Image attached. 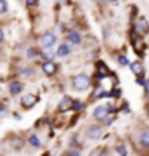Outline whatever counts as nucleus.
Listing matches in <instances>:
<instances>
[{
	"label": "nucleus",
	"mask_w": 149,
	"mask_h": 156,
	"mask_svg": "<svg viewBox=\"0 0 149 156\" xmlns=\"http://www.w3.org/2000/svg\"><path fill=\"white\" fill-rule=\"evenodd\" d=\"M101 156H109V153H108V151H102V153H101Z\"/></svg>",
	"instance_id": "obj_26"
},
{
	"label": "nucleus",
	"mask_w": 149,
	"mask_h": 156,
	"mask_svg": "<svg viewBox=\"0 0 149 156\" xmlns=\"http://www.w3.org/2000/svg\"><path fill=\"white\" fill-rule=\"evenodd\" d=\"M73 109H82V104L80 102H73Z\"/></svg>",
	"instance_id": "obj_23"
},
{
	"label": "nucleus",
	"mask_w": 149,
	"mask_h": 156,
	"mask_svg": "<svg viewBox=\"0 0 149 156\" xmlns=\"http://www.w3.org/2000/svg\"><path fill=\"white\" fill-rule=\"evenodd\" d=\"M35 101H37V99H35L33 95H24V97H23V101H21V106L28 109V108H31L35 104Z\"/></svg>",
	"instance_id": "obj_9"
},
{
	"label": "nucleus",
	"mask_w": 149,
	"mask_h": 156,
	"mask_svg": "<svg viewBox=\"0 0 149 156\" xmlns=\"http://www.w3.org/2000/svg\"><path fill=\"white\" fill-rule=\"evenodd\" d=\"M21 71H23V75H31V69L30 68H21Z\"/></svg>",
	"instance_id": "obj_21"
},
{
	"label": "nucleus",
	"mask_w": 149,
	"mask_h": 156,
	"mask_svg": "<svg viewBox=\"0 0 149 156\" xmlns=\"http://www.w3.org/2000/svg\"><path fill=\"white\" fill-rule=\"evenodd\" d=\"M68 40L71 44H80V35H78V31H71V33L68 35Z\"/></svg>",
	"instance_id": "obj_13"
},
{
	"label": "nucleus",
	"mask_w": 149,
	"mask_h": 156,
	"mask_svg": "<svg viewBox=\"0 0 149 156\" xmlns=\"http://www.w3.org/2000/svg\"><path fill=\"white\" fill-rule=\"evenodd\" d=\"M108 73H109V71H108V68H106L102 62H99V78H101V76H102V78L108 76Z\"/></svg>",
	"instance_id": "obj_14"
},
{
	"label": "nucleus",
	"mask_w": 149,
	"mask_h": 156,
	"mask_svg": "<svg viewBox=\"0 0 149 156\" xmlns=\"http://www.w3.org/2000/svg\"><path fill=\"white\" fill-rule=\"evenodd\" d=\"M4 40V31H2V28H0V42Z\"/></svg>",
	"instance_id": "obj_25"
},
{
	"label": "nucleus",
	"mask_w": 149,
	"mask_h": 156,
	"mask_svg": "<svg viewBox=\"0 0 149 156\" xmlns=\"http://www.w3.org/2000/svg\"><path fill=\"white\" fill-rule=\"evenodd\" d=\"M111 2H116V0H111Z\"/></svg>",
	"instance_id": "obj_28"
},
{
	"label": "nucleus",
	"mask_w": 149,
	"mask_h": 156,
	"mask_svg": "<svg viewBox=\"0 0 149 156\" xmlns=\"http://www.w3.org/2000/svg\"><path fill=\"white\" fill-rule=\"evenodd\" d=\"M118 62H120L122 66H127V64H128V61H127V57H125V56H118Z\"/></svg>",
	"instance_id": "obj_17"
},
{
	"label": "nucleus",
	"mask_w": 149,
	"mask_h": 156,
	"mask_svg": "<svg viewBox=\"0 0 149 156\" xmlns=\"http://www.w3.org/2000/svg\"><path fill=\"white\" fill-rule=\"evenodd\" d=\"M130 69H132V71L135 73V75H137V76H140V75L144 73V66H142V64H140L139 61L132 62V64H130Z\"/></svg>",
	"instance_id": "obj_10"
},
{
	"label": "nucleus",
	"mask_w": 149,
	"mask_h": 156,
	"mask_svg": "<svg viewBox=\"0 0 149 156\" xmlns=\"http://www.w3.org/2000/svg\"><path fill=\"white\" fill-rule=\"evenodd\" d=\"M42 69H44V73H47V75H54V73L57 71V66H55L52 61H45Z\"/></svg>",
	"instance_id": "obj_6"
},
{
	"label": "nucleus",
	"mask_w": 149,
	"mask_h": 156,
	"mask_svg": "<svg viewBox=\"0 0 149 156\" xmlns=\"http://www.w3.org/2000/svg\"><path fill=\"white\" fill-rule=\"evenodd\" d=\"M140 142H142V146L149 147V130H144L142 134H140Z\"/></svg>",
	"instance_id": "obj_12"
},
{
	"label": "nucleus",
	"mask_w": 149,
	"mask_h": 156,
	"mask_svg": "<svg viewBox=\"0 0 149 156\" xmlns=\"http://www.w3.org/2000/svg\"><path fill=\"white\" fill-rule=\"evenodd\" d=\"M61 113H66L69 111V109H73V99H69V97H64V99L59 102V108H57Z\"/></svg>",
	"instance_id": "obj_4"
},
{
	"label": "nucleus",
	"mask_w": 149,
	"mask_h": 156,
	"mask_svg": "<svg viewBox=\"0 0 149 156\" xmlns=\"http://www.w3.org/2000/svg\"><path fill=\"white\" fill-rule=\"evenodd\" d=\"M71 52V47L68 44H62V45H59V49H57V56H68Z\"/></svg>",
	"instance_id": "obj_11"
},
{
	"label": "nucleus",
	"mask_w": 149,
	"mask_h": 156,
	"mask_svg": "<svg viewBox=\"0 0 149 156\" xmlns=\"http://www.w3.org/2000/svg\"><path fill=\"white\" fill-rule=\"evenodd\" d=\"M21 90H23V83H21V82H11V83H9V92H11L12 95L19 94Z\"/></svg>",
	"instance_id": "obj_8"
},
{
	"label": "nucleus",
	"mask_w": 149,
	"mask_h": 156,
	"mask_svg": "<svg viewBox=\"0 0 149 156\" xmlns=\"http://www.w3.org/2000/svg\"><path fill=\"white\" fill-rule=\"evenodd\" d=\"M68 156H80V151H78V149H71L69 153H68Z\"/></svg>",
	"instance_id": "obj_19"
},
{
	"label": "nucleus",
	"mask_w": 149,
	"mask_h": 156,
	"mask_svg": "<svg viewBox=\"0 0 149 156\" xmlns=\"http://www.w3.org/2000/svg\"><path fill=\"white\" fill-rule=\"evenodd\" d=\"M116 151H118V154H120V156H127V147H125L123 144L118 146V147H116Z\"/></svg>",
	"instance_id": "obj_16"
},
{
	"label": "nucleus",
	"mask_w": 149,
	"mask_h": 156,
	"mask_svg": "<svg viewBox=\"0 0 149 156\" xmlns=\"http://www.w3.org/2000/svg\"><path fill=\"white\" fill-rule=\"evenodd\" d=\"M144 85H146V94L149 95V80H146V83H144Z\"/></svg>",
	"instance_id": "obj_24"
},
{
	"label": "nucleus",
	"mask_w": 149,
	"mask_h": 156,
	"mask_svg": "<svg viewBox=\"0 0 149 156\" xmlns=\"http://www.w3.org/2000/svg\"><path fill=\"white\" fill-rule=\"evenodd\" d=\"M54 44H55V35L54 33L47 31V33H44L42 37H40V45H42L44 49H50Z\"/></svg>",
	"instance_id": "obj_2"
},
{
	"label": "nucleus",
	"mask_w": 149,
	"mask_h": 156,
	"mask_svg": "<svg viewBox=\"0 0 149 156\" xmlns=\"http://www.w3.org/2000/svg\"><path fill=\"white\" fill-rule=\"evenodd\" d=\"M149 30V24H147V21H146V17H139V21H137V24H135V31L137 33H146Z\"/></svg>",
	"instance_id": "obj_5"
},
{
	"label": "nucleus",
	"mask_w": 149,
	"mask_h": 156,
	"mask_svg": "<svg viewBox=\"0 0 149 156\" xmlns=\"http://www.w3.org/2000/svg\"><path fill=\"white\" fill-rule=\"evenodd\" d=\"M26 4H28V5H37V4H38V0H26Z\"/></svg>",
	"instance_id": "obj_22"
},
{
	"label": "nucleus",
	"mask_w": 149,
	"mask_h": 156,
	"mask_svg": "<svg viewBox=\"0 0 149 156\" xmlns=\"http://www.w3.org/2000/svg\"><path fill=\"white\" fill-rule=\"evenodd\" d=\"M73 87L76 90H87L90 87V78L85 75V73H80L73 78Z\"/></svg>",
	"instance_id": "obj_1"
},
{
	"label": "nucleus",
	"mask_w": 149,
	"mask_h": 156,
	"mask_svg": "<svg viewBox=\"0 0 149 156\" xmlns=\"http://www.w3.org/2000/svg\"><path fill=\"white\" fill-rule=\"evenodd\" d=\"M147 118H149V108H147Z\"/></svg>",
	"instance_id": "obj_27"
},
{
	"label": "nucleus",
	"mask_w": 149,
	"mask_h": 156,
	"mask_svg": "<svg viewBox=\"0 0 149 156\" xmlns=\"http://www.w3.org/2000/svg\"><path fill=\"white\" fill-rule=\"evenodd\" d=\"M108 115H109V108L108 106H99V108H95V111H94L95 120H108Z\"/></svg>",
	"instance_id": "obj_3"
},
{
	"label": "nucleus",
	"mask_w": 149,
	"mask_h": 156,
	"mask_svg": "<svg viewBox=\"0 0 149 156\" xmlns=\"http://www.w3.org/2000/svg\"><path fill=\"white\" fill-rule=\"evenodd\" d=\"M88 137L90 139H99V137H102V127H90L88 128Z\"/></svg>",
	"instance_id": "obj_7"
},
{
	"label": "nucleus",
	"mask_w": 149,
	"mask_h": 156,
	"mask_svg": "<svg viewBox=\"0 0 149 156\" xmlns=\"http://www.w3.org/2000/svg\"><path fill=\"white\" fill-rule=\"evenodd\" d=\"M30 144L35 146V147H38V146H40V139L37 137V135H31V137H30Z\"/></svg>",
	"instance_id": "obj_15"
},
{
	"label": "nucleus",
	"mask_w": 149,
	"mask_h": 156,
	"mask_svg": "<svg viewBox=\"0 0 149 156\" xmlns=\"http://www.w3.org/2000/svg\"><path fill=\"white\" fill-rule=\"evenodd\" d=\"M7 11V4H5V0H0V14L2 12H5Z\"/></svg>",
	"instance_id": "obj_18"
},
{
	"label": "nucleus",
	"mask_w": 149,
	"mask_h": 156,
	"mask_svg": "<svg viewBox=\"0 0 149 156\" xmlns=\"http://www.w3.org/2000/svg\"><path fill=\"white\" fill-rule=\"evenodd\" d=\"M35 56H37V50H35V49L28 50V57H35Z\"/></svg>",
	"instance_id": "obj_20"
}]
</instances>
